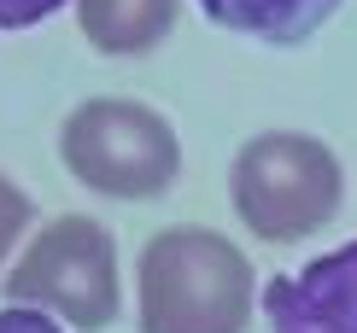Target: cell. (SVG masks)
I'll return each mask as SVG.
<instances>
[{
  "instance_id": "6da1fadb",
  "label": "cell",
  "mask_w": 357,
  "mask_h": 333,
  "mask_svg": "<svg viewBox=\"0 0 357 333\" xmlns=\"http://www.w3.org/2000/svg\"><path fill=\"white\" fill-rule=\"evenodd\" d=\"M141 333H246L252 263L234 240L211 229H165L135 263Z\"/></svg>"
},
{
  "instance_id": "7a4b0ae2",
  "label": "cell",
  "mask_w": 357,
  "mask_h": 333,
  "mask_svg": "<svg viewBox=\"0 0 357 333\" xmlns=\"http://www.w3.org/2000/svg\"><path fill=\"white\" fill-rule=\"evenodd\" d=\"M229 199H234V217L258 240L293 246V240H310L317 229L334 222L340 199H346V170L322 141L270 129V134H252L234 153Z\"/></svg>"
},
{
  "instance_id": "3957f363",
  "label": "cell",
  "mask_w": 357,
  "mask_h": 333,
  "mask_svg": "<svg viewBox=\"0 0 357 333\" xmlns=\"http://www.w3.org/2000/svg\"><path fill=\"white\" fill-rule=\"evenodd\" d=\"M65 170L100 199H158L182 176V141L170 117L141 100H82L59 129Z\"/></svg>"
},
{
  "instance_id": "277c9868",
  "label": "cell",
  "mask_w": 357,
  "mask_h": 333,
  "mask_svg": "<svg viewBox=\"0 0 357 333\" xmlns=\"http://www.w3.org/2000/svg\"><path fill=\"white\" fill-rule=\"evenodd\" d=\"M6 293L18 310H41L53 322L94 333L106 327L123 304V281H117V240L94 217H53L29 234L18 263L6 269Z\"/></svg>"
},
{
  "instance_id": "5b68a950",
  "label": "cell",
  "mask_w": 357,
  "mask_h": 333,
  "mask_svg": "<svg viewBox=\"0 0 357 333\" xmlns=\"http://www.w3.org/2000/svg\"><path fill=\"white\" fill-rule=\"evenodd\" d=\"M270 333H357V240L264 286Z\"/></svg>"
},
{
  "instance_id": "8992f818",
  "label": "cell",
  "mask_w": 357,
  "mask_h": 333,
  "mask_svg": "<svg viewBox=\"0 0 357 333\" xmlns=\"http://www.w3.org/2000/svg\"><path fill=\"white\" fill-rule=\"evenodd\" d=\"M176 6L182 0H77V24L94 53L135 59V53H153L176 29Z\"/></svg>"
},
{
  "instance_id": "52a82bcc",
  "label": "cell",
  "mask_w": 357,
  "mask_h": 333,
  "mask_svg": "<svg viewBox=\"0 0 357 333\" xmlns=\"http://www.w3.org/2000/svg\"><path fill=\"white\" fill-rule=\"evenodd\" d=\"M340 0H199V12L234 36L270 41V47H299L334 18Z\"/></svg>"
},
{
  "instance_id": "ba28073f",
  "label": "cell",
  "mask_w": 357,
  "mask_h": 333,
  "mask_svg": "<svg viewBox=\"0 0 357 333\" xmlns=\"http://www.w3.org/2000/svg\"><path fill=\"white\" fill-rule=\"evenodd\" d=\"M29 222H36V205H29V193H24L12 176H0V269H6L12 246L29 234Z\"/></svg>"
},
{
  "instance_id": "9c48e42d",
  "label": "cell",
  "mask_w": 357,
  "mask_h": 333,
  "mask_svg": "<svg viewBox=\"0 0 357 333\" xmlns=\"http://www.w3.org/2000/svg\"><path fill=\"white\" fill-rule=\"evenodd\" d=\"M65 6V0H0V36H12V29H29L41 18H53V12Z\"/></svg>"
},
{
  "instance_id": "30bf717a",
  "label": "cell",
  "mask_w": 357,
  "mask_h": 333,
  "mask_svg": "<svg viewBox=\"0 0 357 333\" xmlns=\"http://www.w3.org/2000/svg\"><path fill=\"white\" fill-rule=\"evenodd\" d=\"M0 333H65V327H59L53 316H41V310H18L12 304V310H0Z\"/></svg>"
}]
</instances>
